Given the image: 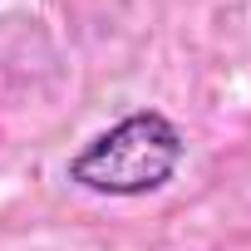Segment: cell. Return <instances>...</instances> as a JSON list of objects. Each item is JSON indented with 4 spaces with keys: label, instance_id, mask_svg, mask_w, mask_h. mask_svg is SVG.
Instances as JSON below:
<instances>
[{
    "label": "cell",
    "instance_id": "1",
    "mask_svg": "<svg viewBox=\"0 0 251 251\" xmlns=\"http://www.w3.org/2000/svg\"><path fill=\"white\" fill-rule=\"evenodd\" d=\"M182 153H187V143L177 133V123L158 108H143V113H128L123 123H113L108 133H99L94 143H84L69 163V182H79L99 197H143V192H158L163 182H173Z\"/></svg>",
    "mask_w": 251,
    "mask_h": 251
}]
</instances>
